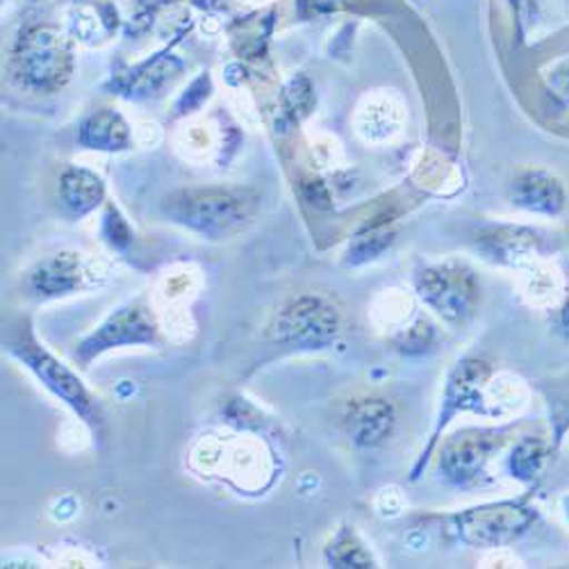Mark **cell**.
<instances>
[{"mask_svg": "<svg viewBox=\"0 0 569 569\" xmlns=\"http://www.w3.org/2000/svg\"><path fill=\"white\" fill-rule=\"evenodd\" d=\"M73 37L53 23L26 26L10 53L8 71L19 89L30 93H56L73 76Z\"/></svg>", "mask_w": 569, "mask_h": 569, "instance_id": "6da1fadb", "label": "cell"}, {"mask_svg": "<svg viewBox=\"0 0 569 569\" xmlns=\"http://www.w3.org/2000/svg\"><path fill=\"white\" fill-rule=\"evenodd\" d=\"M258 197L242 187H192L180 189L162 201V212L212 240H221L253 221Z\"/></svg>", "mask_w": 569, "mask_h": 569, "instance_id": "7a4b0ae2", "label": "cell"}, {"mask_svg": "<svg viewBox=\"0 0 569 569\" xmlns=\"http://www.w3.org/2000/svg\"><path fill=\"white\" fill-rule=\"evenodd\" d=\"M538 508L525 499H510L467 508L451 517V529L462 545L477 549H499L533 529Z\"/></svg>", "mask_w": 569, "mask_h": 569, "instance_id": "3957f363", "label": "cell"}, {"mask_svg": "<svg viewBox=\"0 0 569 569\" xmlns=\"http://www.w3.org/2000/svg\"><path fill=\"white\" fill-rule=\"evenodd\" d=\"M8 349L46 388L56 397H60L69 408H73L84 421L101 423V410L97 399L89 395L80 378L67 365H62L56 356H51L34 340L30 330H19L17 336H12L8 340Z\"/></svg>", "mask_w": 569, "mask_h": 569, "instance_id": "277c9868", "label": "cell"}, {"mask_svg": "<svg viewBox=\"0 0 569 569\" xmlns=\"http://www.w3.org/2000/svg\"><path fill=\"white\" fill-rule=\"evenodd\" d=\"M340 310L321 297H299L284 306L273 326V340L295 349H326L340 333Z\"/></svg>", "mask_w": 569, "mask_h": 569, "instance_id": "5b68a950", "label": "cell"}, {"mask_svg": "<svg viewBox=\"0 0 569 569\" xmlns=\"http://www.w3.org/2000/svg\"><path fill=\"white\" fill-rule=\"evenodd\" d=\"M417 295L442 319L462 323L473 315L481 299L479 280L462 264H436L417 276Z\"/></svg>", "mask_w": 569, "mask_h": 569, "instance_id": "8992f818", "label": "cell"}, {"mask_svg": "<svg viewBox=\"0 0 569 569\" xmlns=\"http://www.w3.org/2000/svg\"><path fill=\"white\" fill-rule=\"evenodd\" d=\"M508 429H465L451 436L440 451V473L451 486L465 488L486 477L488 462L501 451Z\"/></svg>", "mask_w": 569, "mask_h": 569, "instance_id": "52a82bcc", "label": "cell"}, {"mask_svg": "<svg viewBox=\"0 0 569 569\" xmlns=\"http://www.w3.org/2000/svg\"><path fill=\"white\" fill-rule=\"evenodd\" d=\"M158 323L144 306H126L110 315L93 333L76 347V360L91 362L106 351L134 345H156Z\"/></svg>", "mask_w": 569, "mask_h": 569, "instance_id": "ba28073f", "label": "cell"}, {"mask_svg": "<svg viewBox=\"0 0 569 569\" xmlns=\"http://www.w3.org/2000/svg\"><path fill=\"white\" fill-rule=\"evenodd\" d=\"M488 381H490V367L486 362H481V360L458 362V367L449 376L445 401H442V415L438 421V431L447 421H451V417H456L458 412H465V410L490 415L486 408ZM438 431H436V436H438ZM433 440H431V445H433ZM431 445H429V449H426V453L431 451Z\"/></svg>", "mask_w": 569, "mask_h": 569, "instance_id": "9c48e42d", "label": "cell"}, {"mask_svg": "<svg viewBox=\"0 0 569 569\" xmlns=\"http://www.w3.org/2000/svg\"><path fill=\"white\" fill-rule=\"evenodd\" d=\"M395 423V406L378 397L353 401L345 415L347 436L356 447L362 449H373L378 445H383L392 436Z\"/></svg>", "mask_w": 569, "mask_h": 569, "instance_id": "30bf717a", "label": "cell"}, {"mask_svg": "<svg viewBox=\"0 0 569 569\" xmlns=\"http://www.w3.org/2000/svg\"><path fill=\"white\" fill-rule=\"evenodd\" d=\"M182 62L173 56L160 53L153 60L141 62L126 73L117 76L114 89L128 101H144L164 93L167 87L173 84V80L180 76Z\"/></svg>", "mask_w": 569, "mask_h": 569, "instance_id": "8fae6325", "label": "cell"}, {"mask_svg": "<svg viewBox=\"0 0 569 569\" xmlns=\"http://www.w3.org/2000/svg\"><path fill=\"white\" fill-rule=\"evenodd\" d=\"M87 276L84 260L80 253L64 251L37 262L28 276V288L41 299H53L76 292Z\"/></svg>", "mask_w": 569, "mask_h": 569, "instance_id": "7c38bea8", "label": "cell"}, {"mask_svg": "<svg viewBox=\"0 0 569 569\" xmlns=\"http://www.w3.org/2000/svg\"><path fill=\"white\" fill-rule=\"evenodd\" d=\"M78 141L84 149L119 153L130 149L132 130L121 112L117 110H99L89 114L78 128Z\"/></svg>", "mask_w": 569, "mask_h": 569, "instance_id": "4fadbf2b", "label": "cell"}, {"mask_svg": "<svg viewBox=\"0 0 569 569\" xmlns=\"http://www.w3.org/2000/svg\"><path fill=\"white\" fill-rule=\"evenodd\" d=\"M60 201L71 214L84 217L106 201V184L89 169L67 167L60 176Z\"/></svg>", "mask_w": 569, "mask_h": 569, "instance_id": "5bb4252c", "label": "cell"}, {"mask_svg": "<svg viewBox=\"0 0 569 569\" xmlns=\"http://www.w3.org/2000/svg\"><path fill=\"white\" fill-rule=\"evenodd\" d=\"M69 19H71L69 34L76 41H84V43H101L110 39L119 23L117 10L112 6L89 3V0L76 3Z\"/></svg>", "mask_w": 569, "mask_h": 569, "instance_id": "9a60e30c", "label": "cell"}, {"mask_svg": "<svg viewBox=\"0 0 569 569\" xmlns=\"http://www.w3.org/2000/svg\"><path fill=\"white\" fill-rule=\"evenodd\" d=\"M403 112L401 106L392 99L386 97V93H378V97H371L365 101L358 114V132L367 141H386L395 132H399Z\"/></svg>", "mask_w": 569, "mask_h": 569, "instance_id": "2e32d148", "label": "cell"}, {"mask_svg": "<svg viewBox=\"0 0 569 569\" xmlns=\"http://www.w3.org/2000/svg\"><path fill=\"white\" fill-rule=\"evenodd\" d=\"M515 199L527 210L551 214L562 206V189L551 176L542 171H529L517 180Z\"/></svg>", "mask_w": 569, "mask_h": 569, "instance_id": "e0dca14e", "label": "cell"}, {"mask_svg": "<svg viewBox=\"0 0 569 569\" xmlns=\"http://www.w3.org/2000/svg\"><path fill=\"white\" fill-rule=\"evenodd\" d=\"M547 462V442L538 436L521 438L508 456L510 477L521 483H533Z\"/></svg>", "mask_w": 569, "mask_h": 569, "instance_id": "ac0fdd59", "label": "cell"}, {"mask_svg": "<svg viewBox=\"0 0 569 569\" xmlns=\"http://www.w3.org/2000/svg\"><path fill=\"white\" fill-rule=\"evenodd\" d=\"M326 560L330 567H373L369 549L358 540L351 529H342L326 549Z\"/></svg>", "mask_w": 569, "mask_h": 569, "instance_id": "d6986e66", "label": "cell"}, {"mask_svg": "<svg viewBox=\"0 0 569 569\" xmlns=\"http://www.w3.org/2000/svg\"><path fill=\"white\" fill-rule=\"evenodd\" d=\"M103 234L114 249H126L132 242V228L114 206H110L103 214Z\"/></svg>", "mask_w": 569, "mask_h": 569, "instance_id": "ffe728a7", "label": "cell"}, {"mask_svg": "<svg viewBox=\"0 0 569 569\" xmlns=\"http://www.w3.org/2000/svg\"><path fill=\"white\" fill-rule=\"evenodd\" d=\"M565 503H567V517H569V497L565 499Z\"/></svg>", "mask_w": 569, "mask_h": 569, "instance_id": "44dd1931", "label": "cell"}]
</instances>
